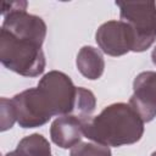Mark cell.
I'll list each match as a JSON object with an SVG mask.
<instances>
[{"instance_id": "1", "label": "cell", "mask_w": 156, "mask_h": 156, "mask_svg": "<svg viewBox=\"0 0 156 156\" xmlns=\"http://www.w3.org/2000/svg\"><path fill=\"white\" fill-rule=\"evenodd\" d=\"M27 1L2 2L0 30V61L23 77H38L46 66L41 50L46 24L39 16L27 12Z\"/></svg>"}, {"instance_id": "2", "label": "cell", "mask_w": 156, "mask_h": 156, "mask_svg": "<svg viewBox=\"0 0 156 156\" xmlns=\"http://www.w3.org/2000/svg\"><path fill=\"white\" fill-rule=\"evenodd\" d=\"M143 134V119L124 102L106 106L98 116L84 121L83 126V135L87 139L108 147L134 144Z\"/></svg>"}, {"instance_id": "3", "label": "cell", "mask_w": 156, "mask_h": 156, "mask_svg": "<svg viewBox=\"0 0 156 156\" xmlns=\"http://www.w3.org/2000/svg\"><path fill=\"white\" fill-rule=\"evenodd\" d=\"M121 21L129 24L134 33V52L147 50L156 39L155 1H116Z\"/></svg>"}, {"instance_id": "4", "label": "cell", "mask_w": 156, "mask_h": 156, "mask_svg": "<svg viewBox=\"0 0 156 156\" xmlns=\"http://www.w3.org/2000/svg\"><path fill=\"white\" fill-rule=\"evenodd\" d=\"M38 88L44 94L54 116L73 115L77 101V88L72 79L63 72L50 71L45 73Z\"/></svg>"}, {"instance_id": "5", "label": "cell", "mask_w": 156, "mask_h": 156, "mask_svg": "<svg viewBox=\"0 0 156 156\" xmlns=\"http://www.w3.org/2000/svg\"><path fill=\"white\" fill-rule=\"evenodd\" d=\"M12 101L16 110L17 123L22 128L41 127L54 117L44 94L38 87L16 94Z\"/></svg>"}, {"instance_id": "6", "label": "cell", "mask_w": 156, "mask_h": 156, "mask_svg": "<svg viewBox=\"0 0 156 156\" xmlns=\"http://www.w3.org/2000/svg\"><path fill=\"white\" fill-rule=\"evenodd\" d=\"M95 40L104 54L115 57L134 51L135 46V38L132 28L121 20H112L102 23L95 33Z\"/></svg>"}, {"instance_id": "7", "label": "cell", "mask_w": 156, "mask_h": 156, "mask_svg": "<svg viewBox=\"0 0 156 156\" xmlns=\"http://www.w3.org/2000/svg\"><path fill=\"white\" fill-rule=\"evenodd\" d=\"M144 123L156 117V72L139 73L133 82V95L128 102Z\"/></svg>"}, {"instance_id": "8", "label": "cell", "mask_w": 156, "mask_h": 156, "mask_svg": "<svg viewBox=\"0 0 156 156\" xmlns=\"http://www.w3.org/2000/svg\"><path fill=\"white\" fill-rule=\"evenodd\" d=\"M83 126L84 119H80L74 115L60 116L51 123L50 138L57 146L62 149H72L80 143L84 136Z\"/></svg>"}, {"instance_id": "9", "label": "cell", "mask_w": 156, "mask_h": 156, "mask_svg": "<svg viewBox=\"0 0 156 156\" xmlns=\"http://www.w3.org/2000/svg\"><path fill=\"white\" fill-rule=\"evenodd\" d=\"M76 65L82 76L90 80L99 79L105 71V60L99 49L85 45L77 55Z\"/></svg>"}, {"instance_id": "10", "label": "cell", "mask_w": 156, "mask_h": 156, "mask_svg": "<svg viewBox=\"0 0 156 156\" xmlns=\"http://www.w3.org/2000/svg\"><path fill=\"white\" fill-rule=\"evenodd\" d=\"M5 156H52V154L46 138L39 133H33L21 139L16 149Z\"/></svg>"}, {"instance_id": "11", "label": "cell", "mask_w": 156, "mask_h": 156, "mask_svg": "<svg viewBox=\"0 0 156 156\" xmlns=\"http://www.w3.org/2000/svg\"><path fill=\"white\" fill-rule=\"evenodd\" d=\"M96 106V99L93 91L89 89H85L83 87L77 88V101H76V108H74V116L79 117L80 119H88L90 118L91 113L94 112Z\"/></svg>"}, {"instance_id": "12", "label": "cell", "mask_w": 156, "mask_h": 156, "mask_svg": "<svg viewBox=\"0 0 156 156\" xmlns=\"http://www.w3.org/2000/svg\"><path fill=\"white\" fill-rule=\"evenodd\" d=\"M69 156H112V154L108 146L94 141H80L71 149Z\"/></svg>"}, {"instance_id": "13", "label": "cell", "mask_w": 156, "mask_h": 156, "mask_svg": "<svg viewBox=\"0 0 156 156\" xmlns=\"http://www.w3.org/2000/svg\"><path fill=\"white\" fill-rule=\"evenodd\" d=\"M0 110H1V132H5L17 122L16 117V110L12 99L1 98L0 100Z\"/></svg>"}, {"instance_id": "14", "label": "cell", "mask_w": 156, "mask_h": 156, "mask_svg": "<svg viewBox=\"0 0 156 156\" xmlns=\"http://www.w3.org/2000/svg\"><path fill=\"white\" fill-rule=\"evenodd\" d=\"M151 60H152V63L156 65V46L154 48V50L151 52Z\"/></svg>"}, {"instance_id": "15", "label": "cell", "mask_w": 156, "mask_h": 156, "mask_svg": "<svg viewBox=\"0 0 156 156\" xmlns=\"http://www.w3.org/2000/svg\"><path fill=\"white\" fill-rule=\"evenodd\" d=\"M151 156H156V151H154V152L151 154Z\"/></svg>"}]
</instances>
